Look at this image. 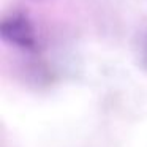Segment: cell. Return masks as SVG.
Masks as SVG:
<instances>
[{
	"label": "cell",
	"instance_id": "6da1fadb",
	"mask_svg": "<svg viewBox=\"0 0 147 147\" xmlns=\"http://www.w3.org/2000/svg\"><path fill=\"white\" fill-rule=\"evenodd\" d=\"M2 36L11 45L21 48H32L35 45V30L22 14H10L2 21Z\"/></svg>",
	"mask_w": 147,
	"mask_h": 147
}]
</instances>
